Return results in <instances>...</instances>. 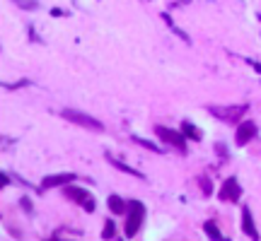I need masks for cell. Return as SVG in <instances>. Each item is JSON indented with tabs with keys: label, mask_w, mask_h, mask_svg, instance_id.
<instances>
[{
	"label": "cell",
	"mask_w": 261,
	"mask_h": 241,
	"mask_svg": "<svg viewBox=\"0 0 261 241\" xmlns=\"http://www.w3.org/2000/svg\"><path fill=\"white\" fill-rule=\"evenodd\" d=\"M242 229H244V234H249V239H259V232H257V227H254V220H252L249 207L242 210Z\"/></svg>",
	"instance_id": "cell-7"
},
{
	"label": "cell",
	"mask_w": 261,
	"mask_h": 241,
	"mask_svg": "<svg viewBox=\"0 0 261 241\" xmlns=\"http://www.w3.org/2000/svg\"><path fill=\"white\" fill-rule=\"evenodd\" d=\"M210 111L215 113V116H220V118H237V116H242L244 113V106H240V109H210Z\"/></svg>",
	"instance_id": "cell-9"
},
{
	"label": "cell",
	"mask_w": 261,
	"mask_h": 241,
	"mask_svg": "<svg viewBox=\"0 0 261 241\" xmlns=\"http://www.w3.org/2000/svg\"><path fill=\"white\" fill-rule=\"evenodd\" d=\"M184 133H187L189 138H194V140H198V138H201V133H198V128H194V126H191V123H184Z\"/></svg>",
	"instance_id": "cell-14"
},
{
	"label": "cell",
	"mask_w": 261,
	"mask_h": 241,
	"mask_svg": "<svg viewBox=\"0 0 261 241\" xmlns=\"http://www.w3.org/2000/svg\"><path fill=\"white\" fill-rule=\"evenodd\" d=\"M155 133L167 143V145H172V147H177L179 152H184L187 149V143H184V135L182 133H177V130H169V128H165V126H157L155 128Z\"/></svg>",
	"instance_id": "cell-4"
},
{
	"label": "cell",
	"mask_w": 261,
	"mask_h": 241,
	"mask_svg": "<svg viewBox=\"0 0 261 241\" xmlns=\"http://www.w3.org/2000/svg\"><path fill=\"white\" fill-rule=\"evenodd\" d=\"M109 210L116 212V215H124V212L129 210V205H124V200H121L119 195H112V198H109Z\"/></svg>",
	"instance_id": "cell-10"
},
{
	"label": "cell",
	"mask_w": 261,
	"mask_h": 241,
	"mask_svg": "<svg viewBox=\"0 0 261 241\" xmlns=\"http://www.w3.org/2000/svg\"><path fill=\"white\" fill-rule=\"evenodd\" d=\"M63 118L70 121V123H75V126H82V128H90V130L104 128L97 118H92V116H87V113H82V111H73V109H65V111H63Z\"/></svg>",
	"instance_id": "cell-2"
},
{
	"label": "cell",
	"mask_w": 261,
	"mask_h": 241,
	"mask_svg": "<svg viewBox=\"0 0 261 241\" xmlns=\"http://www.w3.org/2000/svg\"><path fill=\"white\" fill-rule=\"evenodd\" d=\"M240 195H242L240 184H237L235 179H227L225 186H223V191H220V200H225V203H235V200H240Z\"/></svg>",
	"instance_id": "cell-5"
},
{
	"label": "cell",
	"mask_w": 261,
	"mask_h": 241,
	"mask_svg": "<svg viewBox=\"0 0 261 241\" xmlns=\"http://www.w3.org/2000/svg\"><path fill=\"white\" fill-rule=\"evenodd\" d=\"M254 68H257V70H259V73H261V63H257V65H254Z\"/></svg>",
	"instance_id": "cell-15"
},
{
	"label": "cell",
	"mask_w": 261,
	"mask_h": 241,
	"mask_svg": "<svg viewBox=\"0 0 261 241\" xmlns=\"http://www.w3.org/2000/svg\"><path fill=\"white\" fill-rule=\"evenodd\" d=\"M63 193H65V198H70V200H75L77 205H82V207H85L87 212H92V210H94L92 195H90V193H87L85 188H77V186H68V188H65Z\"/></svg>",
	"instance_id": "cell-3"
},
{
	"label": "cell",
	"mask_w": 261,
	"mask_h": 241,
	"mask_svg": "<svg viewBox=\"0 0 261 241\" xmlns=\"http://www.w3.org/2000/svg\"><path fill=\"white\" fill-rule=\"evenodd\" d=\"M257 135V123H252V121H244L240 123V128H237V135H235V140H237V145H247L252 138Z\"/></svg>",
	"instance_id": "cell-6"
},
{
	"label": "cell",
	"mask_w": 261,
	"mask_h": 241,
	"mask_svg": "<svg viewBox=\"0 0 261 241\" xmlns=\"http://www.w3.org/2000/svg\"><path fill=\"white\" fill-rule=\"evenodd\" d=\"M143 217H145V207L140 200H130L129 203V220H126V237H133L140 224H143Z\"/></svg>",
	"instance_id": "cell-1"
},
{
	"label": "cell",
	"mask_w": 261,
	"mask_h": 241,
	"mask_svg": "<svg viewBox=\"0 0 261 241\" xmlns=\"http://www.w3.org/2000/svg\"><path fill=\"white\" fill-rule=\"evenodd\" d=\"M109 162H112L116 169H121V171H126V174H130V176H138V179H143V174L140 171H135L133 167H126L124 162H119V159H114V157H109Z\"/></svg>",
	"instance_id": "cell-11"
},
{
	"label": "cell",
	"mask_w": 261,
	"mask_h": 241,
	"mask_svg": "<svg viewBox=\"0 0 261 241\" xmlns=\"http://www.w3.org/2000/svg\"><path fill=\"white\" fill-rule=\"evenodd\" d=\"M68 181H75V174H56V176H46V179H44V188L65 186Z\"/></svg>",
	"instance_id": "cell-8"
},
{
	"label": "cell",
	"mask_w": 261,
	"mask_h": 241,
	"mask_svg": "<svg viewBox=\"0 0 261 241\" xmlns=\"http://www.w3.org/2000/svg\"><path fill=\"white\" fill-rule=\"evenodd\" d=\"M112 237H116V224H114V220H107L104 232H102V239H112Z\"/></svg>",
	"instance_id": "cell-12"
},
{
	"label": "cell",
	"mask_w": 261,
	"mask_h": 241,
	"mask_svg": "<svg viewBox=\"0 0 261 241\" xmlns=\"http://www.w3.org/2000/svg\"><path fill=\"white\" fill-rule=\"evenodd\" d=\"M205 234H208V237H213V239H223V234H220V229H218V227H215V222H205Z\"/></svg>",
	"instance_id": "cell-13"
}]
</instances>
